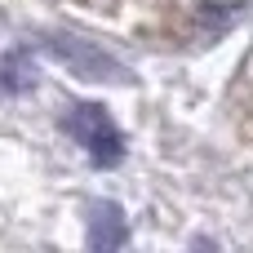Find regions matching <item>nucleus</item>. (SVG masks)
I'll return each mask as SVG.
<instances>
[{
	"label": "nucleus",
	"instance_id": "obj_1",
	"mask_svg": "<svg viewBox=\"0 0 253 253\" xmlns=\"http://www.w3.org/2000/svg\"><path fill=\"white\" fill-rule=\"evenodd\" d=\"M67 133H71V138L89 151V160L102 165V169H111V165L125 160V138H120L116 120H111L102 107H93V102H80V107L67 111Z\"/></svg>",
	"mask_w": 253,
	"mask_h": 253
},
{
	"label": "nucleus",
	"instance_id": "obj_3",
	"mask_svg": "<svg viewBox=\"0 0 253 253\" xmlns=\"http://www.w3.org/2000/svg\"><path fill=\"white\" fill-rule=\"evenodd\" d=\"M125 245V218L116 205H98L89 222V249H120Z\"/></svg>",
	"mask_w": 253,
	"mask_h": 253
},
{
	"label": "nucleus",
	"instance_id": "obj_2",
	"mask_svg": "<svg viewBox=\"0 0 253 253\" xmlns=\"http://www.w3.org/2000/svg\"><path fill=\"white\" fill-rule=\"evenodd\" d=\"M44 53L53 62H62L71 76L80 80H107V84H129V67L116 62L111 53H102L98 44L89 40H76V36H44Z\"/></svg>",
	"mask_w": 253,
	"mask_h": 253
},
{
	"label": "nucleus",
	"instance_id": "obj_4",
	"mask_svg": "<svg viewBox=\"0 0 253 253\" xmlns=\"http://www.w3.org/2000/svg\"><path fill=\"white\" fill-rule=\"evenodd\" d=\"M31 80H36V76L27 71V53H22V49L0 62V89H4V93H22V89H31Z\"/></svg>",
	"mask_w": 253,
	"mask_h": 253
}]
</instances>
